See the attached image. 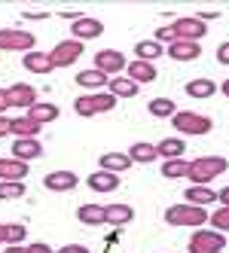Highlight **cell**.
Instances as JSON below:
<instances>
[{
	"label": "cell",
	"instance_id": "obj_1",
	"mask_svg": "<svg viewBox=\"0 0 229 253\" xmlns=\"http://www.w3.org/2000/svg\"><path fill=\"white\" fill-rule=\"evenodd\" d=\"M223 171H229V162L223 156H199L189 162V186H208L211 180H217Z\"/></svg>",
	"mask_w": 229,
	"mask_h": 253
},
{
	"label": "cell",
	"instance_id": "obj_2",
	"mask_svg": "<svg viewBox=\"0 0 229 253\" xmlns=\"http://www.w3.org/2000/svg\"><path fill=\"white\" fill-rule=\"evenodd\" d=\"M165 223L168 226H189V229H202L208 223V211L196 205H171L165 211Z\"/></svg>",
	"mask_w": 229,
	"mask_h": 253
},
{
	"label": "cell",
	"instance_id": "obj_3",
	"mask_svg": "<svg viewBox=\"0 0 229 253\" xmlns=\"http://www.w3.org/2000/svg\"><path fill=\"white\" fill-rule=\"evenodd\" d=\"M116 107V98L110 95V92H89V95H80L77 101H74V110H77V116H83V119H92V116H98V113H110Z\"/></svg>",
	"mask_w": 229,
	"mask_h": 253
},
{
	"label": "cell",
	"instance_id": "obj_4",
	"mask_svg": "<svg viewBox=\"0 0 229 253\" xmlns=\"http://www.w3.org/2000/svg\"><path fill=\"white\" fill-rule=\"evenodd\" d=\"M171 125L178 128L181 134H192V137H202L214 128L211 116H202V113H192V110H178L171 116Z\"/></svg>",
	"mask_w": 229,
	"mask_h": 253
},
{
	"label": "cell",
	"instance_id": "obj_5",
	"mask_svg": "<svg viewBox=\"0 0 229 253\" xmlns=\"http://www.w3.org/2000/svg\"><path fill=\"white\" fill-rule=\"evenodd\" d=\"M37 46V37L31 31H22V28H0V49L3 52H34Z\"/></svg>",
	"mask_w": 229,
	"mask_h": 253
},
{
	"label": "cell",
	"instance_id": "obj_6",
	"mask_svg": "<svg viewBox=\"0 0 229 253\" xmlns=\"http://www.w3.org/2000/svg\"><path fill=\"white\" fill-rule=\"evenodd\" d=\"M186 247H189V253H223L226 235L223 232H214V229H196Z\"/></svg>",
	"mask_w": 229,
	"mask_h": 253
},
{
	"label": "cell",
	"instance_id": "obj_7",
	"mask_svg": "<svg viewBox=\"0 0 229 253\" xmlns=\"http://www.w3.org/2000/svg\"><path fill=\"white\" fill-rule=\"evenodd\" d=\"M171 31H174V40H189V43H199L205 34H208V25L199 22L196 15H181V19L171 22Z\"/></svg>",
	"mask_w": 229,
	"mask_h": 253
},
{
	"label": "cell",
	"instance_id": "obj_8",
	"mask_svg": "<svg viewBox=\"0 0 229 253\" xmlns=\"http://www.w3.org/2000/svg\"><path fill=\"white\" fill-rule=\"evenodd\" d=\"M126 55H122L119 49H101L95 52V70H101L104 77H119L122 70H126Z\"/></svg>",
	"mask_w": 229,
	"mask_h": 253
},
{
	"label": "cell",
	"instance_id": "obj_9",
	"mask_svg": "<svg viewBox=\"0 0 229 253\" xmlns=\"http://www.w3.org/2000/svg\"><path fill=\"white\" fill-rule=\"evenodd\" d=\"M80 55H83V43L80 40H61L49 52V61H52V67H70Z\"/></svg>",
	"mask_w": 229,
	"mask_h": 253
},
{
	"label": "cell",
	"instance_id": "obj_10",
	"mask_svg": "<svg viewBox=\"0 0 229 253\" xmlns=\"http://www.w3.org/2000/svg\"><path fill=\"white\" fill-rule=\"evenodd\" d=\"M6 101L9 107H19V110H31L34 104H37V88L28 85V83H15L6 88Z\"/></svg>",
	"mask_w": 229,
	"mask_h": 253
},
{
	"label": "cell",
	"instance_id": "obj_11",
	"mask_svg": "<svg viewBox=\"0 0 229 253\" xmlns=\"http://www.w3.org/2000/svg\"><path fill=\"white\" fill-rule=\"evenodd\" d=\"M101 34H104V25L98 19H89V15H83V19H77L74 25H70V40H80V43L95 40V37H101Z\"/></svg>",
	"mask_w": 229,
	"mask_h": 253
},
{
	"label": "cell",
	"instance_id": "obj_12",
	"mask_svg": "<svg viewBox=\"0 0 229 253\" xmlns=\"http://www.w3.org/2000/svg\"><path fill=\"white\" fill-rule=\"evenodd\" d=\"M165 55L171 61H199L202 58V46L189 43V40H174L171 46H165Z\"/></svg>",
	"mask_w": 229,
	"mask_h": 253
},
{
	"label": "cell",
	"instance_id": "obj_13",
	"mask_svg": "<svg viewBox=\"0 0 229 253\" xmlns=\"http://www.w3.org/2000/svg\"><path fill=\"white\" fill-rule=\"evenodd\" d=\"M77 183H80V177L74 171H49L43 177V186L49 192H70V189H77Z\"/></svg>",
	"mask_w": 229,
	"mask_h": 253
},
{
	"label": "cell",
	"instance_id": "obj_14",
	"mask_svg": "<svg viewBox=\"0 0 229 253\" xmlns=\"http://www.w3.org/2000/svg\"><path fill=\"white\" fill-rule=\"evenodd\" d=\"M40 156H43V147H40L37 137H15L12 140V159L34 162V159H40Z\"/></svg>",
	"mask_w": 229,
	"mask_h": 253
},
{
	"label": "cell",
	"instance_id": "obj_15",
	"mask_svg": "<svg viewBox=\"0 0 229 253\" xmlns=\"http://www.w3.org/2000/svg\"><path fill=\"white\" fill-rule=\"evenodd\" d=\"M0 180H3V183H25L28 180V162L0 159Z\"/></svg>",
	"mask_w": 229,
	"mask_h": 253
},
{
	"label": "cell",
	"instance_id": "obj_16",
	"mask_svg": "<svg viewBox=\"0 0 229 253\" xmlns=\"http://www.w3.org/2000/svg\"><path fill=\"white\" fill-rule=\"evenodd\" d=\"M126 77L132 80V83H137V85H144V83H156V77H159V70H156L150 61H129L126 64Z\"/></svg>",
	"mask_w": 229,
	"mask_h": 253
},
{
	"label": "cell",
	"instance_id": "obj_17",
	"mask_svg": "<svg viewBox=\"0 0 229 253\" xmlns=\"http://www.w3.org/2000/svg\"><path fill=\"white\" fill-rule=\"evenodd\" d=\"M135 220V208L132 205H104V223L107 226H129Z\"/></svg>",
	"mask_w": 229,
	"mask_h": 253
},
{
	"label": "cell",
	"instance_id": "obj_18",
	"mask_svg": "<svg viewBox=\"0 0 229 253\" xmlns=\"http://www.w3.org/2000/svg\"><path fill=\"white\" fill-rule=\"evenodd\" d=\"M129 159H132V165H150V162L159 159V153H156V143L137 140V143L129 147Z\"/></svg>",
	"mask_w": 229,
	"mask_h": 253
},
{
	"label": "cell",
	"instance_id": "obj_19",
	"mask_svg": "<svg viewBox=\"0 0 229 253\" xmlns=\"http://www.w3.org/2000/svg\"><path fill=\"white\" fill-rule=\"evenodd\" d=\"M86 183H89V189L92 192H113L116 186H119V174H110V171H95V174H89V180H86Z\"/></svg>",
	"mask_w": 229,
	"mask_h": 253
},
{
	"label": "cell",
	"instance_id": "obj_20",
	"mask_svg": "<svg viewBox=\"0 0 229 253\" xmlns=\"http://www.w3.org/2000/svg\"><path fill=\"white\" fill-rule=\"evenodd\" d=\"M58 107L55 104H49V101H37V104H34L31 107V110H25V116L28 119H34V122H40V125H46V122H55L58 119Z\"/></svg>",
	"mask_w": 229,
	"mask_h": 253
},
{
	"label": "cell",
	"instance_id": "obj_21",
	"mask_svg": "<svg viewBox=\"0 0 229 253\" xmlns=\"http://www.w3.org/2000/svg\"><path fill=\"white\" fill-rule=\"evenodd\" d=\"M74 80H77V85H80V88H92V92H101V88L110 83V77H104L101 70H95V67L80 70V74H77Z\"/></svg>",
	"mask_w": 229,
	"mask_h": 253
},
{
	"label": "cell",
	"instance_id": "obj_22",
	"mask_svg": "<svg viewBox=\"0 0 229 253\" xmlns=\"http://www.w3.org/2000/svg\"><path fill=\"white\" fill-rule=\"evenodd\" d=\"M98 165H101V171L122 174V171H129V168H132V159H129V153H104Z\"/></svg>",
	"mask_w": 229,
	"mask_h": 253
},
{
	"label": "cell",
	"instance_id": "obj_23",
	"mask_svg": "<svg viewBox=\"0 0 229 253\" xmlns=\"http://www.w3.org/2000/svg\"><path fill=\"white\" fill-rule=\"evenodd\" d=\"M186 198V205H196V208H208V205H214L217 202V192L211 189V186H189L183 192Z\"/></svg>",
	"mask_w": 229,
	"mask_h": 253
},
{
	"label": "cell",
	"instance_id": "obj_24",
	"mask_svg": "<svg viewBox=\"0 0 229 253\" xmlns=\"http://www.w3.org/2000/svg\"><path fill=\"white\" fill-rule=\"evenodd\" d=\"M137 83H132L129 77H110V83H107V92L119 101V98H135L137 95Z\"/></svg>",
	"mask_w": 229,
	"mask_h": 253
},
{
	"label": "cell",
	"instance_id": "obj_25",
	"mask_svg": "<svg viewBox=\"0 0 229 253\" xmlns=\"http://www.w3.org/2000/svg\"><path fill=\"white\" fill-rule=\"evenodd\" d=\"M156 153H159V159H183V153H186V143L181 140V137H165V140H159L156 143Z\"/></svg>",
	"mask_w": 229,
	"mask_h": 253
},
{
	"label": "cell",
	"instance_id": "obj_26",
	"mask_svg": "<svg viewBox=\"0 0 229 253\" xmlns=\"http://www.w3.org/2000/svg\"><path fill=\"white\" fill-rule=\"evenodd\" d=\"M25 70H31V74H52V61H49V52H28L25 55Z\"/></svg>",
	"mask_w": 229,
	"mask_h": 253
},
{
	"label": "cell",
	"instance_id": "obj_27",
	"mask_svg": "<svg viewBox=\"0 0 229 253\" xmlns=\"http://www.w3.org/2000/svg\"><path fill=\"white\" fill-rule=\"evenodd\" d=\"M40 131H43V125L28 119V116H19V119L9 122V134H15V137H37Z\"/></svg>",
	"mask_w": 229,
	"mask_h": 253
},
{
	"label": "cell",
	"instance_id": "obj_28",
	"mask_svg": "<svg viewBox=\"0 0 229 253\" xmlns=\"http://www.w3.org/2000/svg\"><path fill=\"white\" fill-rule=\"evenodd\" d=\"M135 55H137V61H156L159 55H165V46H159L156 40H137L135 43Z\"/></svg>",
	"mask_w": 229,
	"mask_h": 253
},
{
	"label": "cell",
	"instance_id": "obj_29",
	"mask_svg": "<svg viewBox=\"0 0 229 253\" xmlns=\"http://www.w3.org/2000/svg\"><path fill=\"white\" fill-rule=\"evenodd\" d=\"M183 88H186V95H189V98H211V95L217 92V83H214V80H208V77H199V80H189Z\"/></svg>",
	"mask_w": 229,
	"mask_h": 253
},
{
	"label": "cell",
	"instance_id": "obj_30",
	"mask_svg": "<svg viewBox=\"0 0 229 253\" xmlns=\"http://www.w3.org/2000/svg\"><path fill=\"white\" fill-rule=\"evenodd\" d=\"M77 220L83 226H104V208L101 205H80L77 208Z\"/></svg>",
	"mask_w": 229,
	"mask_h": 253
},
{
	"label": "cell",
	"instance_id": "obj_31",
	"mask_svg": "<svg viewBox=\"0 0 229 253\" xmlns=\"http://www.w3.org/2000/svg\"><path fill=\"white\" fill-rule=\"evenodd\" d=\"M174 113H178V104H174L171 98H153L150 101V116H156V119H171Z\"/></svg>",
	"mask_w": 229,
	"mask_h": 253
},
{
	"label": "cell",
	"instance_id": "obj_32",
	"mask_svg": "<svg viewBox=\"0 0 229 253\" xmlns=\"http://www.w3.org/2000/svg\"><path fill=\"white\" fill-rule=\"evenodd\" d=\"M186 171H189V162L186 159H168V162H162V177L165 180L186 177Z\"/></svg>",
	"mask_w": 229,
	"mask_h": 253
},
{
	"label": "cell",
	"instance_id": "obj_33",
	"mask_svg": "<svg viewBox=\"0 0 229 253\" xmlns=\"http://www.w3.org/2000/svg\"><path fill=\"white\" fill-rule=\"evenodd\" d=\"M208 223H211V229H214V232H229V208H217L214 213H208Z\"/></svg>",
	"mask_w": 229,
	"mask_h": 253
},
{
	"label": "cell",
	"instance_id": "obj_34",
	"mask_svg": "<svg viewBox=\"0 0 229 253\" xmlns=\"http://www.w3.org/2000/svg\"><path fill=\"white\" fill-rule=\"evenodd\" d=\"M25 238H28L25 223H6V247L9 244H25Z\"/></svg>",
	"mask_w": 229,
	"mask_h": 253
},
{
	"label": "cell",
	"instance_id": "obj_35",
	"mask_svg": "<svg viewBox=\"0 0 229 253\" xmlns=\"http://www.w3.org/2000/svg\"><path fill=\"white\" fill-rule=\"evenodd\" d=\"M3 253H52V250L43 241H34V244H9Z\"/></svg>",
	"mask_w": 229,
	"mask_h": 253
},
{
	"label": "cell",
	"instance_id": "obj_36",
	"mask_svg": "<svg viewBox=\"0 0 229 253\" xmlns=\"http://www.w3.org/2000/svg\"><path fill=\"white\" fill-rule=\"evenodd\" d=\"M25 195V183H3L0 180V198L3 202H12V198H22Z\"/></svg>",
	"mask_w": 229,
	"mask_h": 253
},
{
	"label": "cell",
	"instance_id": "obj_37",
	"mask_svg": "<svg viewBox=\"0 0 229 253\" xmlns=\"http://www.w3.org/2000/svg\"><path fill=\"white\" fill-rule=\"evenodd\" d=\"M153 40L159 43V46H162V43H168V46H171V43H174V31H171V25L156 28V37H153Z\"/></svg>",
	"mask_w": 229,
	"mask_h": 253
},
{
	"label": "cell",
	"instance_id": "obj_38",
	"mask_svg": "<svg viewBox=\"0 0 229 253\" xmlns=\"http://www.w3.org/2000/svg\"><path fill=\"white\" fill-rule=\"evenodd\" d=\"M217 64H223V67H229V40L217 46Z\"/></svg>",
	"mask_w": 229,
	"mask_h": 253
},
{
	"label": "cell",
	"instance_id": "obj_39",
	"mask_svg": "<svg viewBox=\"0 0 229 253\" xmlns=\"http://www.w3.org/2000/svg\"><path fill=\"white\" fill-rule=\"evenodd\" d=\"M25 19H28V22H43V19H49V12H40V9H25Z\"/></svg>",
	"mask_w": 229,
	"mask_h": 253
},
{
	"label": "cell",
	"instance_id": "obj_40",
	"mask_svg": "<svg viewBox=\"0 0 229 253\" xmlns=\"http://www.w3.org/2000/svg\"><path fill=\"white\" fill-rule=\"evenodd\" d=\"M58 253H89V247H83V244H64V247H58Z\"/></svg>",
	"mask_w": 229,
	"mask_h": 253
},
{
	"label": "cell",
	"instance_id": "obj_41",
	"mask_svg": "<svg viewBox=\"0 0 229 253\" xmlns=\"http://www.w3.org/2000/svg\"><path fill=\"white\" fill-rule=\"evenodd\" d=\"M58 15H61V19H67V22H77V19H83V12H80V9H61Z\"/></svg>",
	"mask_w": 229,
	"mask_h": 253
},
{
	"label": "cell",
	"instance_id": "obj_42",
	"mask_svg": "<svg viewBox=\"0 0 229 253\" xmlns=\"http://www.w3.org/2000/svg\"><path fill=\"white\" fill-rule=\"evenodd\" d=\"M196 19H199V22H214V19H220V12H217V9H211V12H199Z\"/></svg>",
	"mask_w": 229,
	"mask_h": 253
},
{
	"label": "cell",
	"instance_id": "obj_43",
	"mask_svg": "<svg viewBox=\"0 0 229 253\" xmlns=\"http://www.w3.org/2000/svg\"><path fill=\"white\" fill-rule=\"evenodd\" d=\"M217 202H220L223 208H229V186H223V189L217 192Z\"/></svg>",
	"mask_w": 229,
	"mask_h": 253
},
{
	"label": "cell",
	"instance_id": "obj_44",
	"mask_svg": "<svg viewBox=\"0 0 229 253\" xmlns=\"http://www.w3.org/2000/svg\"><path fill=\"white\" fill-rule=\"evenodd\" d=\"M9 110V101H6V88H0V116Z\"/></svg>",
	"mask_w": 229,
	"mask_h": 253
},
{
	"label": "cell",
	"instance_id": "obj_45",
	"mask_svg": "<svg viewBox=\"0 0 229 253\" xmlns=\"http://www.w3.org/2000/svg\"><path fill=\"white\" fill-rule=\"evenodd\" d=\"M9 122H12V119L0 116V137H6V134H9Z\"/></svg>",
	"mask_w": 229,
	"mask_h": 253
},
{
	"label": "cell",
	"instance_id": "obj_46",
	"mask_svg": "<svg viewBox=\"0 0 229 253\" xmlns=\"http://www.w3.org/2000/svg\"><path fill=\"white\" fill-rule=\"evenodd\" d=\"M0 244H6V223H0Z\"/></svg>",
	"mask_w": 229,
	"mask_h": 253
},
{
	"label": "cell",
	"instance_id": "obj_47",
	"mask_svg": "<svg viewBox=\"0 0 229 253\" xmlns=\"http://www.w3.org/2000/svg\"><path fill=\"white\" fill-rule=\"evenodd\" d=\"M220 92H223V95L229 98V80H223V85H220Z\"/></svg>",
	"mask_w": 229,
	"mask_h": 253
}]
</instances>
